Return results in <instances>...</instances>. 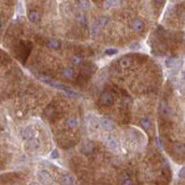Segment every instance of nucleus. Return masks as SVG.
I'll return each instance as SVG.
<instances>
[{
    "label": "nucleus",
    "instance_id": "f257e3e1",
    "mask_svg": "<svg viewBox=\"0 0 185 185\" xmlns=\"http://www.w3.org/2000/svg\"><path fill=\"white\" fill-rule=\"evenodd\" d=\"M114 103V96L109 91H105L101 95V104L104 106H110L113 105Z\"/></svg>",
    "mask_w": 185,
    "mask_h": 185
},
{
    "label": "nucleus",
    "instance_id": "f03ea898",
    "mask_svg": "<svg viewBox=\"0 0 185 185\" xmlns=\"http://www.w3.org/2000/svg\"><path fill=\"white\" fill-rule=\"evenodd\" d=\"M159 112H160V114H161L163 118H170L171 114H173L171 109H170V106L168 105L167 102L160 103V105H159Z\"/></svg>",
    "mask_w": 185,
    "mask_h": 185
},
{
    "label": "nucleus",
    "instance_id": "7ed1b4c3",
    "mask_svg": "<svg viewBox=\"0 0 185 185\" xmlns=\"http://www.w3.org/2000/svg\"><path fill=\"white\" fill-rule=\"evenodd\" d=\"M99 125L105 130H113L116 128L113 121H111L109 118H99Z\"/></svg>",
    "mask_w": 185,
    "mask_h": 185
},
{
    "label": "nucleus",
    "instance_id": "20e7f679",
    "mask_svg": "<svg viewBox=\"0 0 185 185\" xmlns=\"http://www.w3.org/2000/svg\"><path fill=\"white\" fill-rule=\"evenodd\" d=\"M19 136L22 137V140L29 141L30 138L33 137V129L31 127H23L19 130Z\"/></svg>",
    "mask_w": 185,
    "mask_h": 185
},
{
    "label": "nucleus",
    "instance_id": "39448f33",
    "mask_svg": "<svg viewBox=\"0 0 185 185\" xmlns=\"http://www.w3.org/2000/svg\"><path fill=\"white\" fill-rule=\"evenodd\" d=\"M47 85H49V86H52V87H56L57 89H61V90H63V91H65L66 94H69V95H72V96H77V94L74 93V91H72L71 89H69L66 86H64V85H62V83H56V82H53V81H47Z\"/></svg>",
    "mask_w": 185,
    "mask_h": 185
},
{
    "label": "nucleus",
    "instance_id": "423d86ee",
    "mask_svg": "<svg viewBox=\"0 0 185 185\" xmlns=\"http://www.w3.org/2000/svg\"><path fill=\"white\" fill-rule=\"evenodd\" d=\"M87 122H88V125L94 129H98L101 127V125H99V118H98L97 116H95V114H91V113L88 114Z\"/></svg>",
    "mask_w": 185,
    "mask_h": 185
},
{
    "label": "nucleus",
    "instance_id": "0eeeda50",
    "mask_svg": "<svg viewBox=\"0 0 185 185\" xmlns=\"http://www.w3.org/2000/svg\"><path fill=\"white\" fill-rule=\"evenodd\" d=\"M106 143V146L109 147L110 150H112V151H117L118 149H119V143H118L117 138L114 136H109L106 138L105 141Z\"/></svg>",
    "mask_w": 185,
    "mask_h": 185
},
{
    "label": "nucleus",
    "instance_id": "6e6552de",
    "mask_svg": "<svg viewBox=\"0 0 185 185\" xmlns=\"http://www.w3.org/2000/svg\"><path fill=\"white\" fill-rule=\"evenodd\" d=\"M132 29L135 32L137 33H141V32H143L144 29H145V25H144V22L142 19H134L132 22Z\"/></svg>",
    "mask_w": 185,
    "mask_h": 185
},
{
    "label": "nucleus",
    "instance_id": "1a4fd4ad",
    "mask_svg": "<svg viewBox=\"0 0 185 185\" xmlns=\"http://www.w3.org/2000/svg\"><path fill=\"white\" fill-rule=\"evenodd\" d=\"M27 19L31 23H39L41 19V15L37 11H30L27 13Z\"/></svg>",
    "mask_w": 185,
    "mask_h": 185
},
{
    "label": "nucleus",
    "instance_id": "9d476101",
    "mask_svg": "<svg viewBox=\"0 0 185 185\" xmlns=\"http://www.w3.org/2000/svg\"><path fill=\"white\" fill-rule=\"evenodd\" d=\"M40 140L39 138H34V137H32V138H30L29 140V143H27V147L30 149L31 151H36L37 149H39L40 147Z\"/></svg>",
    "mask_w": 185,
    "mask_h": 185
},
{
    "label": "nucleus",
    "instance_id": "9b49d317",
    "mask_svg": "<svg viewBox=\"0 0 185 185\" xmlns=\"http://www.w3.org/2000/svg\"><path fill=\"white\" fill-rule=\"evenodd\" d=\"M65 125L69 129H76L78 127V120L74 117H69L65 121Z\"/></svg>",
    "mask_w": 185,
    "mask_h": 185
},
{
    "label": "nucleus",
    "instance_id": "f8f14e48",
    "mask_svg": "<svg viewBox=\"0 0 185 185\" xmlns=\"http://www.w3.org/2000/svg\"><path fill=\"white\" fill-rule=\"evenodd\" d=\"M47 46H48L49 48L52 49H55V50H58L61 48V41L60 40H57V39H48L47 40Z\"/></svg>",
    "mask_w": 185,
    "mask_h": 185
},
{
    "label": "nucleus",
    "instance_id": "ddd939ff",
    "mask_svg": "<svg viewBox=\"0 0 185 185\" xmlns=\"http://www.w3.org/2000/svg\"><path fill=\"white\" fill-rule=\"evenodd\" d=\"M178 64H179V60L176 58V57H170V58H167L166 60V66L167 68L174 69V68H176Z\"/></svg>",
    "mask_w": 185,
    "mask_h": 185
},
{
    "label": "nucleus",
    "instance_id": "4468645a",
    "mask_svg": "<svg viewBox=\"0 0 185 185\" xmlns=\"http://www.w3.org/2000/svg\"><path fill=\"white\" fill-rule=\"evenodd\" d=\"M120 183L121 184H132V176L129 175V173H127V171H125V173H122L120 176Z\"/></svg>",
    "mask_w": 185,
    "mask_h": 185
},
{
    "label": "nucleus",
    "instance_id": "2eb2a0df",
    "mask_svg": "<svg viewBox=\"0 0 185 185\" xmlns=\"http://www.w3.org/2000/svg\"><path fill=\"white\" fill-rule=\"evenodd\" d=\"M140 126L145 130H149L152 127V122L149 118H142L140 120Z\"/></svg>",
    "mask_w": 185,
    "mask_h": 185
},
{
    "label": "nucleus",
    "instance_id": "dca6fc26",
    "mask_svg": "<svg viewBox=\"0 0 185 185\" xmlns=\"http://www.w3.org/2000/svg\"><path fill=\"white\" fill-rule=\"evenodd\" d=\"M119 64H120L121 68H129L130 65H132V58L129 56H125L122 57V58H120L119 60Z\"/></svg>",
    "mask_w": 185,
    "mask_h": 185
},
{
    "label": "nucleus",
    "instance_id": "f3484780",
    "mask_svg": "<svg viewBox=\"0 0 185 185\" xmlns=\"http://www.w3.org/2000/svg\"><path fill=\"white\" fill-rule=\"evenodd\" d=\"M62 74L64 78L66 79H72L73 77H74V70L72 68H65L63 71H62Z\"/></svg>",
    "mask_w": 185,
    "mask_h": 185
},
{
    "label": "nucleus",
    "instance_id": "a211bd4d",
    "mask_svg": "<svg viewBox=\"0 0 185 185\" xmlns=\"http://www.w3.org/2000/svg\"><path fill=\"white\" fill-rule=\"evenodd\" d=\"M93 151H94V145H93V143H90V142H87V143L83 145L82 152L85 153V154H90Z\"/></svg>",
    "mask_w": 185,
    "mask_h": 185
},
{
    "label": "nucleus",
    "instance_id": "6ab92c4d",
    "mask_svg": "<svg viewBox=\"0 0 185 185\" xmlns=\"http://www.w3.org/2000/svg\"><path fill=\"white\" fill-rule=\"evenodd\" d=\"M174 151L176 152V153H181V154H183V153H184V151H185L184 144L179 143V142L175 143L174 144Z\"/></svg>",
    "mask_w": 185,
    "mask_h": 185
},
{
    "label": "nucleus",
    "instance_id": "aec40b11",
    "mask_svg": "<svg viewBox=\"0 0 185 185\" xmlns=\"http://www.w3.org/2000/svg\"><path fill=\"white\" fill-rule=\"evenodd\" d=\"M70 61H71V63L73 65H79L82 63L83 58L81 56H79V55H73V56H71Z\"/></svg>",
    "mask_w": 185,
    "mask_h": 185
},
{
    "label": "nucleus",
    "instance_id": "412c9836",
    "mask_svg": "<svg viewBox=\"0 0 185 185\" xmlns=\"http://www.w3.org/2000/svg\"><path fill=\"white\" fill-rule=\"evenodd\" d=\"M77 21H78V23H79L81 27H86V24H87V19H86V16L83 15L82 13L78 14V16H77Z\"/></svg>",
    "mask_w": 185,
    "mask_h": 185
},
{
    "label": "nucleus",
    "instance_id": "4be33fe9",
    "mask_svg": "<svg viewBox=\"0 0 185 185\" xmlns=\"http://www.w3.org/2000/svg\"><path fill=\"white\" fill-rule=\"evenodd\" d=\"M60 179L62 184H72V183H73V179H72V177L70 175H64V176H62Z\"/></svg>",
    "mask_w": 185,
    "mask_h": 185
},
{
    "label": "nucleus",
    "instance_id": "5701e85b",
    "mask_svg": "<svg viewBox=\"0 0 185 185\" xmlns=\"http://www.w3.org/2000/svg\"><path fill=\"white\" fill-rule=\"evenodd\" d=\"M39 177L41 178V179H45V181H49L50 179V175H49V173L47 170L42 169L39 171Z\"/></svg>",
    "mask_w": 185,
    "mask_h": 185
},
{
    "label": "nucleus",
    "instance_id": "b1692460",
    "mask_svg": "<svg viewBox=\"0 0 185 185\" xmlns=\"http://www.w3.org/2000/svg\"><path fill=\"white\" fill-rule=\"evenodd\" d=\"M105 55L106 56H113V55H117L118 54V49L117 48H107L105 49Z\"/></svg>",
    "mask_w": 185,
    "mask_h": 185
},
{
    "label": "nucleus",
    "instance_id": "393cba45",
    "mask_svg": "<svg viewBox=\"0 0 185 185\" xmlns=\"http://www.w3.org/2000/svg\"><path fill=\"white\" fill-rule=\"evenodd\" d=\"M81 5H82L83 9H89L90 8V4L88 0H81Z\"/></svg>",
    "mask_w": 185,
    "mask_h": 185
},
{
    "label": "nucleus",
    "instance_id": "a878e982",
    "mask_svg": "<svg viewBox=\"0 0 185 185\" xmlns=\"http://www.w3.org/2000/svg\"><path fill=\"white\" fill-rule=\"evenodd\" d=\"M129 48L132 49V50H138L141 48V46L138 44H132V45L129 46Z\"/></svg>",
    "mask_w": 185,
    "mask_h": 185
},
{
    "label": "nucleus",
    "instance_id": "bb28decb",
    "mask_svg": "<svg viewBox=\"0 0 185 185\" xmlns=\"http://www.w3.org/2000/svg\"><path fill=\"white\" fill-rule=\"evenodd\" d=\"M50 158H52V159H57V158H58V152H57V150H54V151L52 152Z\"/></svg>",
    "mask_w": 185,
    "mask_h": 185
},
{
    "label": "nucleus",
    "instance_id": "cd10ccee",
    "mask_svg": "<svg viewBox=\"0 0 185 185\" xmlns=\"http://www.w3.org/2000/svg\"><path fill=\"white\" fill-rule=\"evenodd\" d=\"M178 176H179L182 179H184V177H185V170H184V168H182V169H181V171L178 173Z\"/></svg>",
    "mask_w": 185,
    "mask_h": 185
},
{
    "label": "nucleus",
    "instance_id": "c85d7f7f",
    "mask_svg": "<svg viewBox=\"0 0 185 185\" xmlns=\"http://www.w3.org/2000/svg\"><path fill=\"white\" fill-rule=\"evenodd\" d=\"M153 1H154V4L157 5V6H161L163 2V0H153Z\"/></svg>",
    "mask_w": 185,
    "mask_h": 185
},
{
    "label": "nucleus",
    "instance_id": "c756f323",
    "mask_svg": "<svg viewBox=\"0 0 185 185\" xmlns=\"http://www.w3.org/2000/svg\"><path fill=\"white\" fill-rule=\"evenodd\" d=\"M1 29H2V23H1V21H0V31H1Z\"/></svg>",
    "mask_w": 185,
    "mask_h": 185
}]
</instances>
